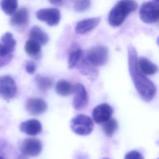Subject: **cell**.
Instances as JSON below:
<instances>
[{
    "label": "cell",
    "mask_w": 159,
    "mask_h": 159,
    "mask_svg": "<svg viewBox=\"0 0 159 159\" xmlns=\"http://www.w3.org/2000/svg\"><path fill=\"white\" fill-rule=\"evenodd\" d=\"M128 65L130 75L138 94L143 101H152L157 93L156 86L140 71L138 65L137 53L132 46L128 48Z\"/></svg>",
    "instance_id": "obj_1"
},
{
    "label": "cell",
    "mask_w": 159,
    "mask_h": 159,
    "mask_svg": "<svg viewBox=\"0 0 159 159\" xmlns=\"http://www.w3.org/2000/svg\"><path fill=\"white\" fill-rule=\"evenodd\" d=\"M137 8V3L134 0H120L109 14V24L114 27L120 25L127 17Z\"/></svg>",
    "instance_id": "obj_2"
},
{
    "label": "cell",
    "mask_w": 159,
    "mask_h": 159,
    "mask_svg": "<svg viewBox=\"0 0 159 159\" xmlns=\"http://www.w3.org/2000/svg\"><path fill=\"white\" fill-rule=\"evenodd\" d=\"M70 127L76 134L85 136L92 132L94 124L92 119L89 116L81 114L71 119Z\"/></svg>",
    "instance_id": "obj_3"
},
{
    "label": "cell",
    "mask_w": 159,
    "mask_h": 159,
    "mask_svg": "<svg viewBox=\"0 0 159 159\" xmlns=\"http://www.w3.org/2000/svg\"><path fill=\"white\" fill-rule=\"evenodd\" d=\"M87 60L96 67L104 65L108 58V50L103 45H96L85 54Z\"/></svg>",
    "instance_id": "obj_4"
},
{
    "label": "cell",
    "mask_w": 159,
    "mask_h": 159,
    "mask_svg": "<svg viewBox=\"0 0 159 159\" xmlns=\"http://www.w3.org/2000/svg\"><path fill=\"white\" fill-rule=\"evenodd\" d=\"M140 19L146 24H153L158 21L159 17L158 4L153 1L143 3L139 10Z\"/></svg>",
    "instance_id": "obj_5"
},
{
    "label": "cell",
    "mask_w": 159,
    "mask_h": 159,
    "mask_svg": "<svg viewBox=\"0 0 159 159\" xmlns=\"http://www.w3.org/2000/svg\"><path fill=\"white\" fill-rule=\"evenodd\" d=\"M17 93V87L14 80L9 75L0 76V97L9 101L14 98Z\"/></svg>",
    "instance_id": "obj_6"
},
{
    "label": "cell",
    "mask_w": 159,
    "mask_h": 159,
    "mask_svg": "<svg viewBox=\"0 0 159 159\" xmlns=\"http://www.w3.org/2000/svg\"><path fill=\"white\" fill-rule=\"evenodd\" d=\"M36 17L39 20L46 22L48 25L55 26L60 22L61 14L57 8H44L36 12Z\"/></svg>",
    "instance_id": "obj_7"
},
{
    "label": "cell",
    "mask_w": 159,
    "mask_h": 159,
    "mask_svg": "<svg viewBox=\"0 0 159 159\" xmlns=\"http://www.w3.org/2000/svg\"><path fill=\"white\" fill-rule=\"evenodd\" d=\"M42 149L41 142L35 138H26L21 143L20 150L22 154L28 157L38 156Z\"/></svg>",
    "instance_id": "obj_8"
},
{
    "label": "cell",
    "mask_w": 159,
    "mask_h": 159,
    "mask_svg": "<svg viewBox=\"0 0 159 159\" xmlns=\"http://www.w3.org/2000/svg\"><path fill=\"white\" fill-rule=\"evenodd\" d=\"M73 93V108L76 110H82L84 109L88 103V96L84 86L81 83H76L74 86Z\"/></svg>",
    "instance_id": "obj_9"
},
{
    "label": "cell",
    "mask_w": 159,
    "mask_h": 159,
    "mask_svg": "<svg viewBox=\"0 0 159 159\" xmlns=\"http://www.w3.org/2000/svg\"><path fill=\"white\" fill-rule=\"evenodd\" d=\"M25 106L27 112L34 116H38L44 113L48 108L46 101L40 98L37 97L28 98L26 100Z\"/></svg>",
    "instance_id": "obj_10"
},
{
    "label": "cell",
    "mask_w": 159,
    "mask_h": 159,
    "mask_svg": "<svg viewBox=\"0 0 159 159\" xmlns=\"http://www.w3.org/2000/svg\"><path fill=\"white\" fill-rule=\"evenodd\" d=\"M113 109L109 104L102 103L93 109V119L96 124H102L111 117Z\"/></svg>",
    "instance_id": "obj_11"
},
{
    "label": "cell",
    "mask_w": 159,
    "mask_h": 159,
    "mask_svg": "<svg viewBox=\"0 0 159 159\" xmlns=\"http://www.w3.org/2000/svg\"><path fill=\"white\" fill-rule=\"evenodd\" d=\"M79 72L85 76L88 80L94 81L98 75V70L97 67L91 64L83 54L81 60L76 65Z\"/></svg>",
    "instance_id": "obj_12"
},
{
    "label": "cell",
    "mask_w": 159,
    "mask_h": 159,
    "mask_svg": "<svg viewBox=\"0 0 159 159\" xmlns=\"http://www.w3.org/2000/svg\"><path fill=\"white\" fill-rule=\"evenodd\" d=\"M16 45V40L10 32H6L1 38L0 57H7L12 55Z\"/></svg>",
    "instance_id": "obj_13"
},
{
    "label": "cell",
    "mask_w": 159,
    "mask_h": 159,
    "mask_svg": "<svg viewBox=\"0 0 159 159\" xmlns=\"http://www.w3.org/2000/svg\"><path fill=\"white\" fill-rule=\"evenodd\" d=\"M42 125L41 122L35 119L22 122L20 125V130L29 135H36L41 132Z\"/></svg>",
    "instance_id": "obj_14"
},
{
    "label": "cell",
    "mask_w": 159,
    "mask_h": 159,
    "mask_svg": "<svg viewBox=\"0 0 159 159\" xmlns=\"http://www.w3.org/2000/svg\"><path fill=\"white\" fill-rule=\"evenodd\" d=\"M101 21L99 17H91L79 21L75 27V32L79 34H86L96 27Z\"/></svg>",
    "instance_id": "obj_15"
},
{
    "label": "cell",
    "mask_w": 159,
    "mask_h": 159,
    "mask_svg": "<svg viewBox=\"0 0 159 159\" xmlns=\"http://www.w3.org/2000/svg\"><path fill=\"white\" fill-rule=\"evenodd\" d=\"M11 16L10 22L13 26L22 27L28 24L29 11L25 7L20 8Z\"/></svg>",
    "instance_id": "obj_16"
},
{
    "label": "cell",
    "mask_w": 159,
    "mask_h": 159,
    "mask_svg": "<svg viewBox=\"0 0 159 159\" xmlns=\"http://www.w3.org/2000/svg\"><path fill=\"white\" fill-rule=\"evenodd\" d=\"M138 65L140 71L144 75H152L155 74L158 70V66L156 64L143 57L138 58Z\"/></svg>",
    "instance_id": "obj_17"
},
{
    "label": "cell",
    "mask_w": 159,
    "mask_h": 159,
    "mask_svg": "<svg viewBox=\"0 0 159 159\" xmlns=\"http://www.w3.org/2000/svg\"><path fill=\"white\" fill-rule=\"evenodd\" d=\"M25 51L27 54L34 60H39L41 57V45L32 39H29L25 44Z\"/></svg>",
    "instance_id": "obj_18"
},
{
    "label": "cell",
    "mask_w": 159,
    "mask_h": 159,
    "mask_svg": "<svg viewBox=\"0 0 159 159\" xmlns=\"http://www.w3.org/2000/svg\"><path fill=\"white\" fill-rule=\"evenodd\" d=\"M29 37L30 39L39 42L41 45H45L48 41V35L42 29L36 25L31 28Z\"/></svg>",
    "instance_id": "obj_19"
},
{
    "label": "cell",
    "mask_w": 159,
    "mask_h": 159,
    "mask_svg": "<svg viewBox=\"0 0 159 159\" xmlns=\"http://www.w3.org/2000/svg\"><path fill=\"white\" fill-rule=\"evenodd\" d=\"M84 53L82 50L76 45H74L70 51L68 60V68L72 69L76 66L78 63L81 60Z\"/></svg>",
    "instance_id": "obj_20"
},
{
    "label": "cell",
    "mask_w": 159,
    "mask_h": 159,
    "mask_svg": "<svg viewBox=\"0 0 159 159\" xmlns=\"http://www.w3.org/2000/svg\"><path fill=\"white\" fill-rule=\"evenodd\" d=\"M74 86L69 81L61 80L58 81L55 86V91L57 93L61 96H67L73 93Z\"/></svg>",
    "instance_id": "obj_21"
},
{
    "label": "cell",
    "mask_w": 159,
    "mask_h": 159,
    "mask_svg": "<svg viewBox=\"0 0 159 159\" xmlns=\"http://www.w3.org/2000/svg\"><path fill=\"white\" fill-rule=\"evenodd\" d=\"M34 80L37 88L42 91L51 88L53 85V80L50 77L37 75L35 76Z\"/></svg>",
    "instance_id": "obj_22"
},
{
    "label": "cell",
    "mask_w": 159,
    "mask_h": 159,
    "mask_svg": "<svg viewBox=\"0 0 159 159\" xmlns=\"http://www.w3.org/2000/svg\"><path fill=\"white\" fill-rule=\"evenodd\" d=\"M18 0H1L0 7L7 15H12L17 9Z\"/></svg>",
    "instance_id": "obj_23"
},
{
    "label": "cell",
    "mask_w": 159,
    "mask_h": 159,
    "mask_svg": "<svg viewBox=\"0 0 159 159\" xmlns=\"http://www.w3.org/2000/svg\"><path fill=\"white\" fill-rule=\"evenodd\" d=\"M102 129L104 133L107 137H112L118 128V124L115 119L110 118L102 124Z\"/></svg>",
    "instance_id": "obj_24"
},
{
    "label": "cell",
    "mask_w": 159,
    "mask_h": 159,
    "mask_svg": "<svg viewBox=\"0 0 159 159\" xmlns=\"http://www.w3.org/2000/svg\"><path fill=\"white\" fill-rule=\"evenodd\" d=\"M90 4V0H76L74 4V9L77 12H83L89 8Z\"/></svg>",
    "instance_id": "obj_25"
},
{
    "label": "cell",
    "mask_w": 159,
    "mask_h": 159,
    "mask_svg": "<svg viewBox=\"0 0 159 159\" xmlns=\"http://www.w3.org/2000/svg\"><path fill=\"white\" fill-rule=\"evenodd\" d=\"M124 159H144L143 155L137 150H131L127 152L124 157Z\"/></svg>",
    "instance_id": "obj_26"
},
{
    "label": "cell",
    "mask_w": 159,
    "mask_h": 159,
    "mask_svg": "<svg viewBox=\"0 0 159 159\" xmlns=\"http://www.w3.org/2000/svg\"><path fill=\"white\" fill-rule=\"evenodd\" d=\"M25 70L27 73L30 75H32L35 72L36 70V65L34 61H28L25 63Z\"/></svg>",
    "instance_id": "obj_27"
},
{
    "label": "cell",
    "mask_w": 159,
    "mask_h": 159,
    "mask_svg": "<svg viewBox=\"0 0 159 159\" xmlns=\"http://www.w3.org/2000/svg\"><path fill=\"white\" fill-rule=\"evenodd\" d=\"M12 58V55L7 57H0V68L9 63Z\"/></svg>",
    "instance_id": "obj_28"
},
{
    "label": "cell",
    "mask_w": 159,
    "mask_h": 159,
    "mask_svg": "<svg viewBox=\"0 0 159 159\" xmlns=\"http://www.w3.org/2000/svg\"><path fill=\"white\" fill-rule=\"evenodd\" d=\"M48 1L52 4H53V5H59L60 4L63 0H48Z\"/></svg>",
    "instance_id": "obj_29"
},
{
    "label": "cell",
    "mask_w": 159,
    "mask_h": 159,
    "mask_svg": "<svg viewBox=\"0 0 159 159\" xmlns=\"http://www.w3.org/2000/svg\"><path fill=\"white\" fill-rule=\"evenodd\" d=\"M17 159H27V157L23 154H21L17 158Z\"/></svg>",
    "instance_id": "obj_30"
},
{
    "label": "cell",
    "mask_w": 159,
    "mask_h": 159,
    "mask_svg": "<svg viewBox=\"0 0 159 159\" xmlns=\"http://www.w3.org/2000/svg\"><path fill=\"white\" fill-rule=\"evenodd\" d=\"M153 2H155L158 4V0H153Z\"/></svg>",
    "instance_id": "obj_31"
},
{
    "label": "cell",
    "mask_w": 159,
    "mask_h": 159,
    "mask_svg": "<svg viewBox=\"0 0 159 159\" xmlns=\"http://www.w3.org/2000/svg\"><path fill=\"white\" fill-rule=\"evenodd\" d=\"M0 159H4L2 157H1V156H0Z\"/></svg>",
    "instance_id": "obj_32"
},
{
    "label": "cell",
    "mask_w": 159,
    "mask_h": 159,
    "mask_svg": "<svg viewBox=\"0 0 159 159\" xmlns=\"http://www.w3.org/2000/svg\"><path fill=\"white\" fill-rule=\"evenodd\" d=\"M102 159H109V158H102Z\"/></svg>",
    "instance_id": "obj_33"
}]
</instances>
